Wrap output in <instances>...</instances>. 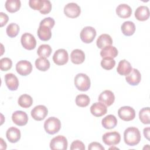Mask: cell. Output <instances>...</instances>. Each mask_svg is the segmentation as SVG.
I'll use <instances>...</instances> for the list:
<instances>
[{
    "instance_id": "obj_1",
    "label": "cell",
    "mask_w": 150,
    "mask_h": 150,
    "mask_svg": "<svg viewBox=\"0 0 150 150\" xmlns=\"http://www.w3.org/2000/svg\"><path fill=\"white\" fill-rule=\"evenodd\" d=\"M141 134L136 127H129L124 132V139L125 143L129 146H135L141 141Z\"/></svg>"
},
{
    "instance_id": "obj_2",
    "label": "cell",
    "mask_w": 150,
    "mask_h": 150,
    "mask_svg": "<svg viewBox=\"0 0 150 150\" xmlns=\"http://www.w3.org/2000/svg\"><path fill=\"white\" fill-rule=\"evenodd\" d=\"M74 85L80 91H86L91 86L90 79L89 77L84 73H79L74 77Z\"/></svg>"
},
{
    "instance_id": "obj_3",
    "label": "cell",
    "mask_w": 150,
    "mask_h": 150,
    "mask_svg": "<svg viewBox=\"0 0 150 150\" xmlns=\"http://www.w3.org/2000/svg\"><path fill=\"white\" fill-rule=\"evenodd\" d=\"M61 128V122L56 117H51L47 119L44 123V128L49 134L57 133Z\"/></svg>"
},
{
    "instance_id": "obj_4",
    "label": "cell",
    "mask_w": 150,
    "mask_h": 150,
    "mask_svg": "<svg viewBox=\"0 0 150 150\" xmlns=\"http://www.w3.org/2000/svg\"><path fill=\"white\" fill-rule=\"evenodd\" d=\"M68 142L66 138L63 135H58L53 138L50 142V148L51 149L66 150Z\"/></svg>"
},
{
    "instance_id": "obj_5",
    "label": "cell",
    "mask_w": 150,
    "mask_h": 150,
    "mask_svg": "<svg viewBox=\"0 0 150 150\" xmlns=\"http://www.w3.org/2000/svg\"><path fill=\"white\" fill-rule=\"evenodd\" d=\"M97 35L96 29L91 26L84 27L80 32V39L85 43L92 42Z\"/></svg>"
},
{
    "instance_id": "obj_6",
    "label": "cell",
    "mask_w": 150,
    "mask_h": 150,
    "mask_svg": "<svg viewBox=\"0 0 150 150\" xmlns=\"http://www.w3.org/2000/svg\"><path fill=\"white\" fill-rule=\"evenodd\" d=\"M102 139L105 144L109 146H113L120 143L121 135L117 131L108 132L103 135Z\"/></svg>"
},
{
    "instance_id": "obj_7",
    "label": "cell",
    "mask_w": 150,
    "mask_h": 150,
    "mask_svg": "<svg viewBox=\"0 0 150 150\" xmlns=\"http://www.w3.org/2000/svg\"><path fill=\"white\" fill-rule=\"evenodd\" d=\"M119 117L125 121H129L135 117V110L129 106H124L121 107L118 111Z\"/></svg>"
},
{
    "instance_id": "obj_8",
    "label": "cell",
    "mask_w": 150,
    "mask_h": 150,
    "mask_svg": "<svg viewBox=\"0 0 150 150\" xmlns=\"http://www.w3.org/2000/svg\"><path fill=\"white\" fill-rule=\"evenodd\" d=\"M16 70L19 74L26 76L32 72V65L28 60H20L16 64Z\"/></svg>"
},
{
    "instance_id": "obj_9",
    "label": "cell",
    "mask_w": 150,
    "mask_h": 150,
    "mask_svg": "<svg viewBox=\"0 0 150 150\" xmlns=\"http://www.w3.org/2000/svg\"><path fill=\"white\" fill-rule=\"evenodd\" d=\"M64 13L69 18H75L80 15L81 9L76 3L70 2L64 7Z\"/></svg>"
},
{
    "instance_id": "obj_10",
    "label": "cell",
    "mask_w": 150,
    "mask_h": 150,
    "mask_svg": "<svg viewBox=\"0 0 150 150\" xmlns=\"http://www.w3.org/2000/svg\"><path fill=\"white\" fill-rule=\"evenodd\" d=\"M22 46L27 50H32L35 48L36 40L33 35L29 33H23L21 39Z\"/></svg>"
},
{
    "instance_id": "obj_11",
    "label": "cell",
    "mask_w": 150,
    "mask_h": 150,
    "mask_svg": "<svg viewBox=\"0 0 150 150\" xmlns=\"http://www.w3.org/2000/svg\"><path fill=\"white\" fill-rule=\"evenodd\" d=\"M68 60V53L64 49H59L57 50L53 56V60L57 65L62 66L65 64L67 63Z\"/></svg>"
},
{
    "instance_id": "obj_12",
    "label": "cell",
    "mask_w": 150,
    "mask_h": 150,
    "mask_svg": "<svg viewBox=\"0 0 150 150\" xmlns=\"http://www.w3.org/2000/svg\"><path fill=\"white\" fill-rule=\"evenodd\" d=\"M47 108L43 105L35 106L31 111V116L36 121L43 120L47 116Z\"/></svg>"
},
{
    "instance_id": "obj_13",
    "label": "cell",
    "mask_w": 150,
    "mask_h": 150,
    "mask_svg": "<svg viewBox=\"0 0 150 150\" xmlns=\"http://www.w3.org/2000/svg\"><path fill=\"white\" fill-rule=\"evenodd\" d=\"M13 122L17 125H25L28 121V117L27 114L22 111H16L12 115Z\"/></svg>"
},
{
    "instance_id": "obj_14",
    "label": "cell",
    "mask_w": 150,
    "mask_h": 150,
    "mask_svg": "<svg viewBox=\"0 0 150 150\" xmlns=\"http://www.w3.org/2000/svg\"><path fill=\"white\" fill-rule=\"evenodd\" d=\"M98 101L104 103L107 106L111 105L115 100V96L114 93L110 90H104L99 96Z\"/></svg>"
},
{
    "instance_id": "obj_15",
    "label": "cell",
    "mask_w": 150,
    "mask_h": 150,
    "mask_svg": "<svg viewBox=\"0 0 150 150\" xmlns=\"http://www.w3.org/2000/svg\"><path fill=\"white\" fill-rule=\"evenodd\" d=\"M126 81L131 86L138 85L141 80V75L138 69H132L131 71L126 76Z\"/></svg>"
},
{
    "instance_id": "obj_16",
    "label": "cell",
    "mask_w": 150,
    "mask_h": 150,
    "mask_svg": "<svg viewBox=\"0 0 150 150\" xmlns=\"http://www.w3.org/2000/svg\"><path fill=\"white\" fill-rule=\"evenodd\" d=\"M5 81L8 88L14 91L18 89L19 86V80L17 77L13 73H7L5 75Z\"/></svg>"
},
{
    "instance_id": "obj_17",
    "label": "cell",
    "mask_w": 150,
    "mask_h": 150,
    "mask_svg": "<svg viewBox=\"0 0 150 150\" xmlns=\"http://www.w3.org/2000/svg\"><path fill=\"white\" fill-rule=\"evenodd\" d=\"M90 112L94 116L99 117L107 113V107L101 102H96L91 106Z\"/></svg>"
},
{
    "instance_id": "obj_18",
    "label": "cell",
    "mask_w": 150,
    "mask_h": 150,
    "mask_svg": "<svg viewBox=\"0 0 150 150\" xmlns=\"http://www.w3.org/2000/svg\"><path fill=\"white\" fill-rule=\"evenodd\" d=\"M132 69V68L130 63L127 60L124 59L120 61L117 68V73L121 76H127L131 71Z\"/></svg>"
},
{
    "instance_id": "obj_19",
    "label": "cell",
    "mask_w": 150,
    "mask_h": 150,
    "mask_svg": "<svg viewBox=\"0 0 150 150\" xmlns=\"http://www.w3.org/2000/svg\"><path fill=\"white\" fill-rule=\"evenodd\" d=\"M6 136L8 140L11 143H15L18 142L21 138V131L15 127H10L8 129L6 132Z\"/></svg>"
},
{
    "instance_id": "obj_20",
    "label": "cell",
    "mask_w": 150,
    "mask_h": 150,
    "mask_svg": "<svg viewBox=\"0 0 150 150\" xmlns=\"http://www.w3.org/2000/svg\"><path fill=\"white\" fill-rule=\"evenodd\" d=\"M135 16L136 19L140 21L147 20L149 17V8L146 6H139L135 11Z\"/></svg>"
},
{
    "instance_id": "obj_21",
    "label": "cell",
    "mask_w": 150,
    "mask_h": 150,
    "mask_svg": "<svg viewBox=\"0 0 150 150\" xmlns=\"http://www.w3.org/2000/svg\"><path fill=\"white\" fill-rule=\"evenodd\" d=\"M116 13L121 18H127L131 15L132 9L128 5L121 4L117 7Z\"/></svg>"
},
{
    "instance_id": "obj_22",
    "label": "cell",
    "mask_w": 150,
    "mask_h": 150,
    "mask_svg": "<svg viewBox=\"0 0 150 150\" xmlns=\"http://www.w3.org/2000/svg\"><path fill=\"white\" fill-rule=\"evenodd\" d=\"M51 28L45 25H39L38 29V36L43 41L49 40L52 37Z\"/></svg>"
},
{
    "instance_id": "obj_23",
    "label": "cell",
    "mask_w": 150,
    "mask_h": 150,
    "mask_svg": "<svg viewBox=\"0 0 150 150\" xmlns=\"http://www.w3.org/2000/svg\"><path fill=\"white\" fill-rule=\"evenodd\" d=\"M71 61L76 64H79L83 63L85 60V54L80 49H74L70 54Z\"/></svg>"
},
{
    "instance_id": "obj_24",
    "label": "cell",
    "mask_w": 150,
    "mask_h": 150,
    "mask_svg": "<svg viewBox=\"0 0 150 150\" xmlns=\"http://www.w3.org/2000/svg\"><path fill=\"white\" fill-rule=\"evenodd\" d=\"M96 44L99 49H103L106 46H111L112 44V39L109 35L102 34L97 39Z\"/></svg>"
},
{
    "instance_id": "obj_25",
    "label": "cell",
    "mask_w": 150,
    "mask_h": 150,
    "mask_svg": "<svg viewBox=\"0 0 150 150\" xmlns=\"http://www.w3.org/2000/svg\"><path fill=\"white\" fill-rule=\"evenodd\" d=\"M102 125L106 129L114 128L117 124V120L116 117L112 114L105 116L101 121Z\"/></svg>"
},
{
    "instance_id": "obj_26",
    "label": "cell",
    "mask_w": 150,
    "mask_h": 150,
    "mask_svg": "<svg viewBox=\"0 0 150 150\" xmlns=\"http://www.w3.org/2000/svg\"><path fill=\"white\" fill-rule=\"evenodd\" d=\"M118 52L117 49L112 46H108L104 47L100 52V56L103 57L114 58L118 55Z\"/></svg>"
},
{
    "instance_id": "obj_27",
    "label": "cell",
    "mask_w": 150,
    "mask_h": 150,
    "mask_svg": "<svg viewBox=\"0 0 150 150\" xmlns=\"http://www.w3.org/2000/svg\"><path fill=\"white\" fill-rule=\"evenodd\" d=\"M122 33L127 36L132 35L135 31V26L133 22L125 21L121 26Z\"/></svg>"
},
{
    "instance_id": "obj_28",
    "label": "cell",
    "mask_w": 150,
    "mask_h": 150,
    "mask_svg": "<svg viewBox=\"0 0 150 150\" xmlns=\"http://www.w3.org/2000/svg\"><path fill=\"white\" fill-rule=\"evenodd\" d=\"M5 8L10 13H14L19 11L21 3L19 0H7L5 2Z\"/></svg>"
},
{
    "instance_id": "obj_29",
    "label": "cell",
    "mask_w": 150,
    "mask_h": 150,
    "mask_svg": "<svg viewBox=\"0 0 150 150\" xmlns=\"http://www.w3.org/2000/svg\"><path fill=\"white\" fill-rule=\"evenodd\" d=\"M18 104L22 108H27L30 107L33 104V98L28 94L21 95L18 100Z\"/></svg>"
},
{
    "instance_id": "obj_30",
    "label": "cell",
    "mask_w": 150,
    "mask_h": 150,
    "mask_svg": "<svg viewBox=\"0 0 150 150\" xmlns=\"http://www.w3.org/2000/svg\"><path fill=\"white\" fill-rule=\"evenodd\" d=\"M36 67L40 71H45L47 70L50 66L49 60L45 57H39L35 60Z\"/></svg>"
},
{
    "instance_id": "obj_31",
    "label": "cell",
    "mask_w": 150,
    "mask_h": 150,
    "mask_svg": "<svg viewBox=\"0 0 150 150\" xmlns=\"http://www.w3.org/2000/svg\"><path fill=\"white\" fill-rule=\"evenodd\" d=\"M52 47L47 44H43L39 46L38 49L37 53L40 57H48L52 53Z\"/></svg>"
},
{
    "instance_id": "obj_32",
    "label": "cell",
    "mask_w": 150,
    "mask_h": 150,
    "mask_svg": "<svg viewBox=\"0 0 150 150\" xmlns=\"http://www.w3.org/2000/svg\"><path fill=\"white\" fill-rule=\"evenodd\" d=\"M90 101V98L86 94H79L76 97V104L77 105L80 107H87L89 104Z\"/></svg>"
},
{
    "instance_id": "obj_33",
    "label": "cell",
    "mask_w": 150,
    "mask_h": 150,
    "mask_svg": "<svg viewBox=\"0 0 150 150\" xmlns=\"http://www.w3.org/2000/svg\"><path fill=\"white\" fill-rule=\"evenodd\" d=\"M149 108L145 107L142 108L139 112V118L140 121L144 124H149Z\"/></svg>"
},
{
    "instance_id": "obj_34",
    "label": "cell",
    "mask_w": 150,
    "mask_h": 150,
    "mask_svg": "<svg viewBox=\"0 0 150 150\" xmlns=\"http://www.w3.org/2000/svg\"><path fill=\"white\" fill-rule=\"evenodd\" d=\"M6 33L10 38L16 37L19 32V26L15 23H11L6 28Z\"/></svg>"
},
{
    "instance_id": "obj_35",
    "label": "cell",
    "mask_w": 150,
    "mask_h": 150,
    "mask_svg": "<svg viewBox=\"0 0 150 150\" xmlns=\"http://www.w3.org/2000/svg\"><path fill=\"white\" fill-rule=\"evenodd\" d=\"M115 65V61L111 57H104L101 61V67L107 70L112 69Z\"/></svg>"
},
{
    "instance_id": "obj_36",
    "label": "cell",
    "mask_w": 150,
    "mask_h": 150,
    "mask_svg": "<svg viewBox=\"0 0 150 150\" xmlns=\"http://www.w3.org/2000/svg\"><path fill=\"white\" fill-rule=\"evenodd\" d=\"M12 62L8 57H4L0 60V69L2 71H8L12 67Z\"/></svg>"
},
{
    "instance_id": "obj_37",
    "label": "cell",
    "mask_w": 150,
    "mask_h": 150,
    "mask_svg": "<svg viewBox=\"0 0 150 150\" xmlns=\"http://www.w3.org/2000/svg\"><path fill=\"white\" fill-rule=\"evenodd\" d=\"M29 6L34 10H41L43 7V0H30L29 1Z\"/></svg>"
},
{
    "instance_id": "obj_38",
    "label": "cell",
    "mask_w": 150,
    "mask_h": 150,
    "mask_svg": "<svg viewBox=\"0 0 150 150\" xmlns=\"http://www.w3.org/2000/svg\"><path fill=\"white\" fill-rule=\"evenodd\" d=\"M43 5L42 8L41 9V10H40V12L42 14H47L49 13L52 9V4L50 2V1H48V0H43Z\"/></svg>"
},
{
    "instance_id": "obj_39",
    "label": "cell",
    "mask_w": 150,
    "mask_h": 150,
    "mask_svg": "<svg viewBox=\"0 0 150 150\" xmlns=\"http://www.w3.org/2000/svg\"><path fill=\"white\" fill-rule=\"evenodd\" d=\"M86 148L84 146V144L83 142L79 141V140H76L74 141L70 146V149L71 150H74V149H80V150H85Z\"/></svg>"
},
{
    "instance_id": "obj_40",
    "label": "cell",
    "mask_w": 150,
    "mask_h": 150,
    "mask_svg": "<svg viewBox=\"0 0 150 150\" xmlns=\"http://www.w3.org/2000/svg\"><path fill=\"white\" fill-rule=\"evenodd\" d=\"M54 24H55V21L54 19L50 17H47V18H45L42 21H41L39 25H45L52 29Z\"/></svg>"
},
{
    "instance_id": "obj_41",
    "label": "cell",
    "mask_w": 150,
    "mask_h": 150,
    "mask_svg": "<svg viewBox=\"0 0 150 150\" xmlns=\"http://www.w3.org/2000/svg\"><path fill=\"white\" fill-rule=\"evenodd\" d=\"M88 150H104V148L101 145V144L97 142H93L90 143L88 147Z\"/></svg>"
},
{
    "instance_id": "obj_42",
    "label": "cell",
    "mask_w": 150,
    "mask_h": 150,
    "mask_svg": "<svg viewBox=\"0 0 150 150\" xmlns=\"http://www.w3.org/2000/svg\"><path fill=\"white\" fill-rule=\"evenodd\" d=\"M0 19H1V27L4 26L6 25V23L8 22L9 18L8 16L4 13V12H0Z\"/></svg>"
},
{
    "instance_id": "obj_43",
    "label": "cell",
    "mask_w": 150,
    "mask_h": 150,
    "mask_svg": "<svg viewBox=\"0 0 150 150\" xmlns=\"http://www.w3.org/2000/svg\"><path fill=\"white\" fill-rule=\"evenodd\" d=\"M143 132H144V135L145 136V137L147 139H149V127H147V128H145L144 129V131H143Z\"/></svg>"
},
{
    "instance_id": "obj_44",
    "label": "cell",
    "mask_w": 150,
    "mask_h": 150,
    "mask_svg": "<svg viewBox=\"0 0 150 150\" xmlns=\"http://www.w3.org/2000/svg\"><path fill=\"white\" fill-rule=\"evenodd\" d=\"M0 140H1V149H2V146H4V149H5L6 148V142L4 141L2 138H1Z\"/></svg>"
}]
</instances>
